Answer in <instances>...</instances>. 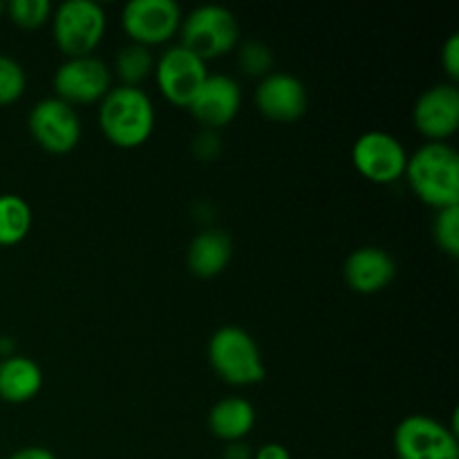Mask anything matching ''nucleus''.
<instances>
[{
    "label": "nucleus",
    "mask_w": 459,
    "mask_h": 459,
    "mask_svg": "<svg viewBox=\"0 0 459 459\" xmlns=\"http://www.w3.org/2000/svg\"><path fill=\"white\" fill-rule=\"evenodd\" d=\"M403 178L430 209L459 206V155L446 142H429L408 155Z\"/></svg>",
    "instance_id": "obj_1"
},
{
    "label": "nucleus",
    "mask_w": 459,
    "mask_h": 459,
    "mask_svg": "<svg viewBox=\"0 0 459 459\" xmlns=\"http://www.w3.org/2000/svg\"><path fill=\"white\" fill-rule=\"evenodd\" d=\"M99 126L101 133L117 148H139L155 130V108L142 88L117 85L101 99Z\"/></svg>",
    "instance_id": "obj_2"
},
{
    "label": "nucleus",
    "mask_w": 459,
    "mask_h": 459,
    "mask_svg": "<svg viewBox=\"0 0 459 459\" xmlns=\"http://www.w3.org/2000/svg\"><path fill=\"white\" fill-rule=\"evenodd\" d=\"M206 352L215 375L229 385H255L267 377L258 343L242 327H220L211 336Z\"/></svg>",
    "instance_id": "obj_3"
},
{
    "label": "nucleus",
    "mask_w": 459,
    "mask_h": 459,
    "mask_svg": "<svg viewBox=\"0 0 459 459\" xmlns=\"http://www.w3.org/2000/svg\"><path fill=\"white\" fill-rule=\"evenodd\" d=\"M179 34H182L179 45L191 49L204 63L233 52L240 43L238 18L220 4H202L188 16H182Z\"/></svg>",
    "instance_id": "obj_4"
},
{
    "label": "nucleus",
    "mask_w": 459,
    "mask_h": 459,
    "mask_svg": "<svg viewBox=\"0 0 459 459\" xmlns=\"http://www.w3.org/2000/svg\"><path fill=\"white\" fill-rule=\"evenodd\" d=\"M108 18L92 0H65L52 16V34L65 58L92 56L106 34Z\"/></svg>",
    "instance_id": "obj_5"
},
{
    "label": "nucleus",
    "mask_w": 459,
    "mask_h": 459,
    "mask_svg": "<svg viewBox=\"0 0 459 459\" xmlns=\"http://www.w3.org/2000/svg\"><path fill=\"white\" fill-rule=\"evenodd\" d=\"M393 446L397 459H459L457 426L411 415L394 429Z\"/></svg>",
    "instance_id": "obj_6"
},
{
    "label": "nucleus",
    "mask_w": 459,
    "mask_h": 459,
    "mask_svg": "<svg viewBox=\"0 0 459 459\" xmlns=\"http://www.w3.org/2000/svg\"><path fill=\"white\" fill-rule=\"evenodd\" d=\"M352 164L357 173L372 184H394L406 173L408 152L390 133L370 130L354 142Z\"/></svg>",
    "instance_id": "obj_7"
},
{
    "label": "nucleus",
    "mask_w": 459,
    "mask_h": 459,
    "mask_svg": "<svg viewBox=\"0 0 459 459\" xmlns=\"http://www.w3.org/2000/svg\"><path fill=\"white\" fill-rule=\"evenodd\" d=\"M206 76V63L182 45H173L155 61L157 88L166 101L178 108L191 106Z\"/></svg>",
    "instance_id": "obj_8"
},
{
    "label": "nucleus",
    "mask_w": 459,
    "mask_h": 459,
    "mask_svg": "<svg viewBox=\"0 0 459 459\" xmlns=\"http://www.w3.org/2000/svg\"><path fill=\"white\" fill-rule=\"evenodd\" d=\"M27 126L34 142L52 155H65L74 151L83 133L74 108L56 97L36 103L30 112Z\"/></svg>",
    "instance_id": "obj_9"
},
{
    "label": "nucleus",
    "mask_w": 459,
    "mask_h": 459,
    "mask_svg": "<svg viewBox=\"0 0 459 459\" xmlns=\"http://www.w3.org/2000/svg\"><path fill=\"white\" fill-rule=\"evenodd\" d=\"M121 25L134 45L151 49L173 39L182 25V9L173 0H133L124 7Z\"/></svg>",
    "instance_id": "obj_10"
},
{
    "label": "nucleus",
    "mask_w": 459,
    "mask_h": 459,
    "mask_svg": "<svg viewBox=\"0 0 459 459\" xmlns=\"http://www.w3.org/2000/svg\"><path fill=\"white\" fill-rule=\"evenodd\" d=\"M110 67L97 56L65 58L54 74L56 99H61L72 108L101 101L110 92Z\"/></svg>",
    "instance_id": "obj_11"
},
{
    "label": "nucleus",
    "mask_w": 459,
    "mask_h": 459,
    "mask_svg": "<svg viewBox=\"0 0 459 459\" xmlns=\"http://www.w3.org/2000/svg\"><path fill=\"white\" fill-rule=\"evenodd\" d=\"M412 124L429 142H446L459 128V90L455 83H437L415 103Z\"/></svg>",
    "instance_id": "obj_12"
},
{
    "label": "nucleus",
    "mask_w": 459,
    "mask_h": 459,
    "mask_svg": "<svg viewBox=\"0 0 459 459\" xmlns=\"http://www.w3.org/2000/svg\"><path fill=\"white\" fill-rule=\"evenodd\" d=\"M254 103L260 115L278 124H291L307 110V90L303 81L287 72H272L258 81Z\"/></svg>",
    "instance_id": "obj_13"
},
{
    "label": "nucleus",
    "mask_w": 459,
    "mask_h": 459,
    "mask_svg": "<svg viewBox=\"0 0 459 459\" xmlns=\"http://www.w3.org/2000/svg\"><path fill=\"white\" fill-rule=\"evenodd\" d=\"M242 106V90L236 79L227 74H209L188 110L204 130H220L231 124Z\"/></svg>",
    "instance_id": "obj_14"
},
{
    "label": "nucleus",
    "mask_w": 459,
    "mask_h": 459,
    "mask_svg": "<svg viewBox=\"0 0 459 459\" xmlns=\"http://www.w3.org/2000/svg\"><path fill=\"white\" fill-rule=\"evenodd\" d=\"M397 264L381 247H361L352 251L343 264L345 285L357 294H377L394 281Z\"/></svg>",
    "instance_id": "obj_15"
},
{
    "label": "nucleus",
    "mask_w": 459,
    "mask_h": 459,
    "mask_svg": "<svg viewBox=\"0 0 459 459\" xmlns=\"http://www.w3.org/2000/svg\"><path fill=\"white\" fill-rule=\"evenodd\" d=\"M233 255L231 236L222 229H206L197 233L186 251V264L197 278H215L229 267Z\"/></svg>",
    "instance_id": "obj_16"
},
{
    "label": "nucleus",
    "mask_w": 459,
    "mask_h": 459,
    "mask_svg": "<svg viewBox=\"0 0 459 459\" xmlns=\"http://www.w3.org/2000/svg\"><path fill=\"white\" fill-rule=\"evenodd\" d=\"M43 388V370L22 354L0 359V399L7 403L31 402Z\"/></svg>",
    "instance_id": "obj_17"
},
{
    "label": "nucleus",
    "mask_w": 459,
    "mask_h": 459,
    "mask_svg": "<svg viewBox=\"0 0 459 459\" xmlns=\"http://www.w3.org/2000/svg\"><path fill=\"white\" fill-rule=\"evenodd\" d=\"M255 426V411L245 397L220 399L209 412V430L227 444L242 442Z\"/></svg>",
    "instance_id": "obj_18"
},
{
    "label": "nucleus",
    "mask_w": 459,
    "mask_h": 459,
    "mask_svg": "<svg viewBox=\"0 0 459 459\" xmlns=\"http://www.w3.org/2000/svg\"><path fill=\"white\" fill-rule=\"evenodd\" d=\"M31 206L25 197L3 193L0 195V247L21 245L31 231Z\"/></svg>",
    "instance_id": "obj_19"
},
{
    "label": "nucleus",
    "mask_w": 459,
    "mask_h": 459,
    "mask_svg": "<svg viewBox=\"0 0 459 459\" xmlns=\"http://www.w3.org/2000/svg\"><path fill=\"white\" fill-rule=\"evenodd\" d=\"M115 72L124 83L121 85H133L139 88L142 81H146L148 76L155 72V56L151 54V49L143 48V45H126L115 58Z\"/></svg>",
    "instance_id": "obj_20"
},
{
    "label": "nucleus",
    "mask_w": 459,
    "mask_h": 459,
    "mask_svg": "<svg viewBox=\"0 0 459 459\" xmlns=\"http://www.w3.org/2000/svg\"><path fill=\"white\" fill-rule=\"evenodd\" d=\"M27 74L16 58L0 54V106H12L25 94Z\"/></svg>",
    "instance_id": "obj_21"
},
{
    "label": "nucleus",
    "mask_w": 459,
    "mask_h": 459,
    "mask_svg": "<svg viewBox=\"0 0 459 459\" xmlns=\"http://www.w3.org/2000/svg\"><path fill=\"white\" fill-rule=\"evenodd\" d=\"M4 13L22 30H39L49 21L52 4L48 0H12L7 3Z\"/></svg>",
    "instance_id": "obj_22"
},
{
    "label": "nucleus",
    "mask_w": 459,
    "mask_h": 459,
    "mask_svg": "<svg viewBox=\"0 0 459 459\" xmlns=\"http://www.w3.org/2000/svg\"><path fill=\"white\" fill-rule=\"evenodd\" d=\"M433 238L439 249L451 258L459 255V206L437 211L433 220Z\"/></svg>",
    "instance_id": "obj_23"
},
{
    "label": "nucleus",
    "mask_w": 459,
    "mask_h": 459,
    "mask_svg": "<svg viewBox=\"0 0 459 459\" xmlns=\"http://www.w3.org/2000/svg\"><path fill=\"white\" fill-rule=\"evenodd\" d=\"M238 65H240V70L245 72L247 76H258V79H264L267 74H272L273 54L264 43H258V40H247V43L240 48V52H238Z\"/></svg>",
    "instance_id": "obj_24"
},
{
    "label": "nucleus",
    "mask_w": 459,
    "mask_h": 459,
    "mask_svg": "<svg viewBox=\"0 0 459 459\" xmlns=\"http://www.w3.org/2000/svg\"><path fill=\"white\" fill-rule=\"evenodd\" d=\"M442 67L451 83L459 79V34H451L442 48Z\"/></svg>",
    "instance_id": "obj_25"
},
{
    "label": "nucleus",
    "mask_w": 459,
    "mask_h": 459,
    "mask_svg": "<svg viewBox=\"0 0 459 459\" xmlns=\"http://www.w3.org/2000/svg\"><path fill=\"white\" fill-rule=\"evenodd\" d=\"M195 152L202 157V160H213L220 151V139L213 130H204L200 137L195 139Z\"/></svg>",
    "instance_id": "obj_26"
},
{
    "label": "nucleus",
    "mask_w": 459,
    "mask_h": 459,
    "mask_svg": "<svg viewBox=\"0 0 459 459\" xmlns=\"http://www.w3.org/2000/svg\"><path fill=\"white\" fill-rule=\"evenodd\" d=\"M254 459H291V455L282 444L269 442L263 444V446L254 453Z\"/></svg>",
    "instance_id": "obj_27"
},
{
    "label": "nucleus",
    "mask_w": 459,
    "mask_h": 459,
    "mask_svg": "<svg viewBox=\"0 0 459 459\" xmlns=\"http://www.w3.org/2000/svg\"><path fill=\"white\" fill-rule=\"evenodd\" d=\"M7 459H56L49 448L43 446H25L21 451H16L13 455H9Z\"/></svg>",
    "instance_id": "obj_28"
},
{
    "label": "nucleus",
    "mask_w": 459,
    "mask_h": 459,
    "mask_svg": "<svg viewBox=\"0 0 459 459\" xmlns=\"http://www.w3.org/2000/svg\"><path fill=\"white\" fill-rule=\"evenodd\" d=\"M224 459H254V453L249 451V446L236 442V444H231V446L227 448V453H224Z\"/></svg>",
    "instance_id": "obj_29"
},
{
    "label": "nucleus",
    "mask_w": 459,
    "mask_h": 459,
    "mask_svg": "<svg viewBox=\"0 0 459 459\" xmlns=\"http://www.w3.org/2000/svg\"><path fill=\"white\" fill-rule=\"evenodd\" d=\"M4 9H7V3H0V13H4Z\"/></svg>",
    "instance_id": "obj_30"
},
{
    "label": "nucleus",
    "mask_w": 459,
    "mask_h": 459,
    "mask_svg": "<svg viewBox=\"0 0 459 459\" xmlns=\"http://www.w3.org/2000/svg\"><path fill=\"white\" fill-rule=\"evenodd\" d=\"M0 359H3V352H0Z\"/></svg>",
    "instance_id": "obj_31"
}]
</instances>
